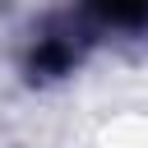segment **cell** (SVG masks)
I'll return each instance as SVG.
<instances>
[{"label": "cell", "instance_id": "obj_1", "mask_svg": "<svg viewBox=\"0 0 148 148\" xmlns=\"http://www.w3.org/2000/svg\"><path fill=\"white\" fill-rule=\"evenodd\" d=\"M102 23L116 28H148V0H88Z\"/></svg>", "mask_w": 148, "mask_h": 148}]
</instances>
